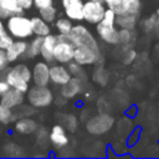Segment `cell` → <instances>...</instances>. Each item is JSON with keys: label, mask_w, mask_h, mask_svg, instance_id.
<instances>
[{"label": "cell", "mask_w": 159, "mask_h": 159, "mask_svg": "<svg viewBox=\"0 0 159 159\" xmlns=\"http://www.w3.org/2000/svg\"><path fill=\"white\" fill-rule=\"evenodd\" d=\"M25 102V93L15 89V88H9L2 96H0V103L14 109L17 108L20 104Z\"/></svg>", "instance_id": "15"}, {"label": "cell", "mask_w": 159, "mask_h": 159, "mask_svg": "<svg viewBox=\"0 0 159 159\" xmlns=\"http://www.w3.org/2000/svg\"><path fill=\"white\" fill-rule=\"evenodd\" d=\"M57 42V35H52L51 32L46 36H43L41 48H40V56L42 57L43 61L46 62H52L53 60V48Z\"/></svg>", "instance_id": "17"}, {"label": "cell", "mask_w": 159, "mask_h": 159, "mask_svg": "<svg viewBox=\"0 0 159 159\" xmlns=\"http://www.w3.org/2000/svg\"><path fill=\"white\" fill-rule=\"evenodd\" d=\"M31 21V29H32V34L35 36H46L51 32L50 25L48 22H46L42 17L40 16H32L30 19Z\"/></svg>", "instance_id": "21"}, {"label": "cell", "mask_w": 159, "mask_h": 159, "mask_svg": "<svg viewBox=\"0 0 159 159\" xmlns=\"http://www.w3.org/2000/svg\"><path fill=\"white\" fill-rule=\"evenodd\" d=\"M43 36H35L34 40H31L27 45V50L24 55L25 58H35L40 55V48H41V43H42Z\"/></svg>", "instance_id": "23"}, {"label": "cell", "mask_w": 159, "mask_h": 159, "mask_svg": "<svg viewBox=\"0 0 159 159\" xmlns=\"http://www.w3.org/2000/svg\"><path fill=\"white\" fill-rule=\"evenodd\" d=\"M20 7L25 11V10H29L34 6V0H17Z\"/></svg>", "instance_id": "36"}, {"label": "cell", "mask_w": 159, "mask_h": 159, "mask_svg": "<svg viewBox=\"0 0 159 159\" xmlns=\"http://www.w3.org/2000/svg\"><path fill=\"white\" fill-rule=\"evenodd\" d=\"M116 16H117V14L114 12V10L106 7L104 15H103V17H102V20H101L99 22H102V24H104V25H111V26H113V25H116Z\"/></svg>", "instance_id": "30"}, {"label": "cell", "mask_w": 159, "mask_h": 159, "mask_svg": "<svg viewBox=\"0 0 159 159\" xmlns=\"http://www.w3.org/2000/svg\"><path fill=\"white\" fill-rule=\"evenodd\" d=\"M10 88V86H9V83L5 81V80H2V78H0V96H2L7 89Z\"/></svg>", "instance_id": "37"}, {"label": "cell", "mask_w": 159, "mask_h": 159, "mask_svg": "<svg viewBox=\"0 0 159 159\" xmlns=\"http://www.w3.org/2000/svg\"><path fill=\"white\" fill-rule=\"evenodd\" d=\"M27 45H29V42L26 40H20V39L12 40V42L5 50L9 62H15V61L22 58L27 50Z\"/></svg>", "instance_id": "13"}, {"label": "cell", "mask_w": 159, "mask_h": 159, "mask_svg": "<svg viewBox=\"0 0 159 159\" xmlns=\"http://www.w3.org/2000/svg\"><path fill=\"white\" fill-rule=\"evenodd\" d=\"M138 24V15L132 14H119L116 16V26L119 29H129L134 30Z\"/></svg>", "instance_id": "22"}, {"label": "cell", "mask_w": 159, "mask_h": 159, "mask_svg": "<svg viewBox=\"0 0 159 159\" xmlns=\"http://www.w3.org/2000/svg\"><path fill=\"white\" fill-rule=\"evenodd\" d=\"M12 36L9 34V31L6 30V26L2 22V19H0V48L6 50L7 46L12 42Z\"/></svg>", "instance_id": "27"}, {"label": "cell", "mask_w": 159, "mask_h": 159, "mask_svg": "<svg viewBox=\"0 0 159 159\" xmlns=\"http://www.w3.org/2000/svg\"><path fill=\"white\" fill-rule=\"evenodd\" d=\"M73 24H72V20H70L67 16L66 17H60L56 20L55 22V27L56 30L58 31V34H62V35H67L71 32V29H72Z\"/></svg>", "instance_id": "24"}, {"label": "cell", "mask_w": 159, "mask_h": 159, "mask_svg": "<svg viewBox=\"0 0 159 159\" xmlns=\"http://www.w3.org/2000/svg\"><path fill=\"white\" fill-rule=\"evenodd\" d=\"M60 94L65 99H72L77 97L83 89V80L78 77H71L68 82L60 86Z\"/></svg>", "instance_id": "12"}, {"label": "cell", "mask_w": 159, "mask_h": 159, "mask_svg": "<svg viewBox=\"0 0 159 159\" xmlns=\"http://www.w3.org/2000/svg\"><path fill=\"white\" fill-rule=\"evenodd\" d=\"M15 119H17L15 112L11 108L0 103V123L1 124H9L11 122H15Z\"/></svg>", "instance_id": "25"}, {"label": "cell", "mask_w": 159, "mask_h": 159, "mask_svg": "<svg viewBox=\"0 0 159 159\" xmlns=\"http://www.w3.org/2000/svg\"><path fill=\"white\" fill-rule=\"evenodd\" d=\"M22 11L17 0H0V19L6 20L9 16L21 14Z\"/></svg>", "instance_id": "19"}, {"label": "cell", "mask_w": 159, "mask_h": 159, "mask_svg": "<svg viewBox=\"0 0 159 159\" xmlns=\"http://www.w3.org/2000/svg\"><path fill=\"white\" fill-rule=\"evenodd\" d=\"M62 120L65 122V128H67L68 130L75 132L77 129L78 123H77V118L75 116H72V114H65Z\"/></svg>", "instance_id": "31"}, {"label": "cell", "mask_w": 159, "mask_h": 159, "mask_svg": "<svg viewBox=\"0 0 159 159\" xmlns=\"http://www.w3.org/2000/svg\"><path fill=\"white\" fill-rule=\"evenodd\" d=\"M0 72L4 73L2 80H5L11 88H15L22 93H26L30 88L29 83L31 81V70L26 63H16L14 67H6Z\"/></svg>", "instance_id": "1"}, {"label": "cell", "mask_w": 159, "mask_h": 159, "mask_svg": "<svg viewBox=\"0 0 159 159\" xmlns=\"http://www.w3.org/2000/svg\"><path fill=\"white\" fill-rule=\"evenodd\" d=\"M68 37H70L71 42L75 45V47L84 45V46H89V47H92L97 51H101L98 41L96 40L93 34L89 31L88 27H86L82 24L73 25L72 29H71V32L68 34Z\"/></svg>", "instance_id": "4"}, {"label": "cell", "mask_w": 159, "mask_h": 159, "mask_svg": "<svg viewBox=\"0 0 159 159\" xmlns=\"http://www.w3.org/2000/svg\"><path fill=\"white\" fill-rule=\"evenodd\" d=\"M52 2H53V0H34V5L37 10L42 9V7H46L48 5H52Z\"/></svg>", "instance_id": "35"}, {"label": "cell", "mask_w": 159, "mask_h": 159, "mask_svg": "<svg viewBox=\"0 0 159 159\" xmlns=\"http://www.w3.org/2000/svg\"><path fill=\"white\" fill-rule=\"evenodd\" d=\"M15 132L22 135H29V134H34L36 133V130L39 129V124L37 122L31 118V117H20L16 119L15 122Z\"/></svg>", "instance_id": "18"}, {"label": "cell", "mask_w": 159, "mask_h": 159, "mask_svg": "<svg viewBox=\"0 0 159 159\" xmlns=\"http://www.w3.org/2000/svg\"><path fill=\"white\" fill-rule=\"evenodd\" d=\"M73 55H75V45L71 42L70 37L67 35L58 34L57 42L53 48V60L58 63L67 65L73 60Z\"/></svg>", "instance_id": "5"}, {"label": "cell", "mask_w": 159, "mask_h": 159, "mask_svg": "<svg viewBox=\"0 0 159 159\" xmlns=\"http://www.w3.org/2000/svg\"><path fill=\"white\" fill-rule=\"evenodd\" d=\"M71 73L68 72L67 67H65L62 63L52 65L50 66V82L56 86H62L66 82L70 81Z\"/></svg>", "instance_id": "16"}, {"label": "cell", "mask_w": 159, "mask_h": 159, "mask_svg": "<svg viewBox=\"0 0 159 159\" xmlns=\"http://www.w3.org/2000/svg\"><path fill=\"white\" fill-rule=\"evenodd\" d=\"M92 1H99V2H103V0H92Z\"/></svg>", "instance_id": "39"}, {"label": "cell", "mask_w": 159, "mask_h": 159, "mask_svg": "<svg viewBox=\"0 0 159 159\" xmlns=\"http://www.w3.org/2000/svg\"><path fill=\"white\" fill-rule=\"evenodd\" d=\"M106 5L99 1H83V20L88 24L97 25L104 15Z\"/></svg>", "instance_id": "8"}, {"label": "cell", "mask_w": 159, "mask_h": 159, "mask_svg": "<svg viewBox=\"0 0 159 159\" xmlns=\"http://www.w3.org/2000/svg\"><path fill=\"white\" fill-rule=\"evenodd\" d=\"M118 40L123 46H129L134 40V31L129 29H118Z\"/></svg>", "instance_id": "28"}, {"label": "cell", "mask_w": 159, "mask_h": 159, "mask_svg": "<svg viewBox=\"0 0 159 159\" xmlns=\"http://www.w3.org/2000/svg\"><path fill=\"white\" fill-rule=\"evenodd\" d=\"M114 118L107 113H101L97 116L91 117L86 123V129L88 133L93 135H102L113 127Z\"/></svg>", "instance_id": "6"}, {"label": "cell", "mask_w": 159, "mask_h": 159, "mask_svg": "<svg viewBox=\"0 0 159 159\" xmlns=\"http://www.w3.org/2000/svg\"><path fill=\"white\" fill-rule=\"evenodd\" d=\"M48 140L56 149L65 148L70 142L67 132H66V128L63 125H61V124H55L51 128V132L48 134Z\"/></svg>", "instance_id": "14"}, {"label": "cell", "mask_w": 159, "mask_h": 159, "mask_svg": "<svg viewBox=\"0 0 159 159\" xmlns=\"http://www.w3.org/2000/svg\"><path fill=\"white\" fill-rule=\"evenodd\" d=\"M155 16H157V17H158V19H159V9H158V10H157V12H155Z\"/></svg>", "instance_id": "38"}, {"label": "cell", "mask_w": 159, "mask_h": 159, "mask_svg": "<svg viewBox=\"0 0 159 159\" xmlns=\"http://www.w3.org/2000/svg\"><path fill=\"white\" fill-rule=\"evenodd\" d=\"M57 9L53 6V5H48L46 7H42V9H39V16L42 17L46 22H53L55 19H56V15H57Z\"/></svg>", "instance_id": "26"}, {"label": "cell", "mask_w": 159, "mask_h": 159, "mask_svg": "<svg viewBox=\"0 0 159 159\" xmlns=\"http://www.w3.org/2000/svg\"><path fill=\"white\" fill-rule=\"evenodd\" d=\"M134 58H135V51H134L133 48L127 50V51H125V53H124L123 61H124L125 63H130V62H132Z\"/></svg>", "instance_id": "34"}, {"label": "cell", "mask_w": 159, "mask_h": 159, "mask_svg": "<svg viewBox=\"0 0 159 159\" xmlns=\"http://www.w3.org/2000/svg\"><path fill=\"white\" fill-rule=\"evenodd\" d=\"M6 30L12 36V39L26 40L34 35L31 29V21L29 17L24 16L22 12L11 15L6 19Z\"/></svg>", "instance_id": "2"}, {"label": "cell", "mask_w": 159, "mask_h": 159, "mask_svg": "<svg viewBox=\"0 0 159 159\" xmlns=\"http://www.w3.org/2000/svg\"><path fill=\"white\" fill-rule=\"evenodd\" d=\"M67 65H68L67 70H68V72L71 73L72 77H78V78H81V80H83V81L86 80V72H84L82 65L77 63L75 60H72V61L68 62Z\"/></svg>", "instance_id": "29"}, {"label": "cell", "mask_w": 159, "mask_h": 159, "mask_svg": "<svg viewBox=\"0 0 159 159\" xmlns=\"http://www.w3.org/2000/svg\"><path fill=\"white\" fill-rule=\"evenodd\" d=\"M0 134H1V130H0Z\"/></svg>", "instance_id": "40"}, {"label": "cell", "mask_w": 159, "mask_h": 159, "mask_svg": "<svg viewBox=\"0 0 159 159\" xmlns=\"http://www.w3.org/2000/svg\"><path fill=\"white\" fill-rule=\"evenodd\" d=\"M9 63H10V62H9L7 57H6V52H5V50L0 48V71L5 70V68L7 67Z\"/></svg>", "instance_id": "33"}, {"label": "cell", "mask_w": 159, "mask_h": 159, "mask_svg": "<svg viewBox=\"0 0 159 159\" xmlns=\"http://www.w3.org/2000/svg\"><path fill=\"white\" fill-rule=\"evenodd\" d=\"M25 99L35 109L48 107L53 102V93L48 86H32L25 93Z\"/></svg>", "instance_id": "3"}, {"label": "cell", "mask_w": 159, "mask_h": 159, "mask_svg": "<svg viewBox=\"0 0 159 159\" xmlns=\"http://www.w3.org/2000/svg\"><path fill=\"white\" fill-rule=\"evenodd\" d=\"M142 10V2L140 0H122L120 6L116 11L117 15L119 14H132V15H139Z\"/></svg>", "instance_id": "20"}, {"label": "cell", "mask_w": 159, "mask_h": 159, "mask_svg": "<svg viewBox=\"0 0 159 159\" xmlns=\"http://www.w3.org/2000/svg\"><path fill=\"white\" fill-rule=\"evenodd\" d=\"M120 2H122V0H103V4L106 5V7L114 10V12L120 6Z\"/></svg>", "instance_id": "32"}, {"label": "cell", "mask_w": 159, "mask_h": 159, "mask_svg": "<svg viewBox=\"0 0 159 159\" xmlns=\"http://www.w3.org/2000/svg\"><path fill=\"white\" fill-rule=\"evenodd\" d=\"M65 15L73 21L83 20V0H61Z\"/></svg>", "instance_id": "11"}, {"label": "cell", "mask_w": 159, "mask_h": 159, "mask_svg": "<svg viewBox=\"0 0 159 159\" xmlns=\"http://www.w3.org/2000/svg\"><path fill=\"white\" fill-rule=\"evenodd\" d=\"M73 60L82 66H92L102 61V55H101V51H97L89 46L81 45L75 47Z\"/></svg>", "instance_id": "7"}, {"label": "cell", "mask_w": 159, "mask_h": 159, "mask_svg": "<svg viewBox=\"0 0 159 159\" xmlns=\"http://www.w3.org/2000/svg\"><path fill=\"white\" fill-rule=\"evenodd\" d=\"M96 32H97L99 40H102L104 43H108V45H118L119 43L118 29L116 25L111 26V25H104L102 22H98L96 25Z\"/></svg>", "instance_id": "10"}, {"label": "cell", "mask_w": 159, "mask_h": 159, "mask_svg": "<svg viewBox=\"0 0 159 159\" xmlns=\"http://www.w3.org/2000/svg\"><path fill=\"white\" fill-rule=\"evenodd\" d=\"M31 81L35 86H48L50 83V66L46 61H39L31 70Z\"/></svg>", "instance_id": "9"}]
</instances>
